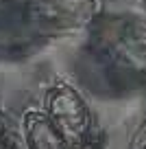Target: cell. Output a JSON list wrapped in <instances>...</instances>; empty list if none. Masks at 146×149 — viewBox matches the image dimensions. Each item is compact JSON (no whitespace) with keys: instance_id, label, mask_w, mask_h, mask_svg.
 Returning a JSON list of instances; mask_svg holds the SVG:
<instances>
[{"instance_id":"obj_2","label":"cell","mask_w":146,"mask_h":149,"mask_svg":"<svg viewBox=\"0 0 146 149\" xmlns=\"http://www.w3.org/2000/svg\"><path fill=\"white\" fill-rule=\"evenodd\" d=\"M103 7V0H26L24 22L46 37L72 35L96 26Z\"/></svg>"},{"instance_id":"obj_9","label":"cell","mask_w":146,"mask_h":149,"mask_svg":"<svg viewBox=\"0 0 146 149\" xmlns=\"http://www.w3.org/2000/svg\"><path fill=\"white\" fill-rule=\"evenodd\" d=\"M90 149H101V147H90Z\"/></svg>"},{"instance_id":"obj_5","label":"cell","mask_w":146,"mask_h":149,"mask_svg":"<svg viewBox=\"0 0 146 149\" xmlns=\"http://www.w3.org/2000/svg\"><path fill=\"white\" fill-rule=\"evenodd\" d=\"M129 149H146V118L135 127L131 140H129Z\"/></svg>"},{"instance_id":"obj_7","label":"cell","mask_w":146,"mask_h":149,"mask_svg":"<svg viewBox=\"0 0 146 149\" xmlns=\"http://www.w3.org/2000/svg\"><path fill=\"white\" fill-rule=\"evenodd\" d=\"M137 5H140V13L146 15V0H137Z\"/></svg>"},{"instance_id":"obj_6","label":"cell","mask_w":146,"mask_h":149,"mask_svg":"<svg viewBox=\"0 0 146 149\" xmlns=\"http://www.w3.org/2000/svg\"><path fill=\"white\" fill-rule=\"evenodd\" d=\"M0 149H24V145L18 136L5 132V134H0Z\"/></svg>"},{"instance_id":"obj_1","label":"cell","mask_w":146,"mask_h":149,"mask_svg":"<svg viewBox=\"0 0 146 149\" xmlns=\"http://www.w3.org/2000/svg\"><path fill=\"white\" fill-rule=\"evenodd\" d=\"M41 110L70 145V149L92 147L94 116L76 86L65 79H55L52 84H48L41 97Z\"/></svg>"},{"instance_id":"obj_3","label":"cell","mask_w":146,"mask_h":149,"mask_svg":"<svg viewBox=\"0 0 146 149\" xmlns=\"http://www.w3.org/2000/svg\"><path fill=\"white\" fill-rule=\"evenodd\" d=\"M103 53L120 68L146 72V15L120 13L96 24Z\"/></svg>"},{"instance_id":"obj_4","label":"cell","mask_w":146,"mask_h":149,"mask_svg":"<svg viewBox=\"0 0 146 149\" xmlns=\"http://www.w3.org/2000/svg\"><path fill=\"white\" fill-rule=\"evenodd\" d=\"M20 140L24 149H70L41 107H26L20 116Z\"/></svg>"},{"instance_id":"obj_8","label":"cell","mask_w":146,"mask_h":149,"mask_svg":"<svg viewBox=\"0 0 146 149\" xmlns=\"http://www.w3.org/2000/svg\"><path fill=\"white\" fill-rule=\"evenodd\" d=\"M5 132H9V130H7V125H5V121H2V116H0V134H5Z\"/></svg>"}]
</instances>
